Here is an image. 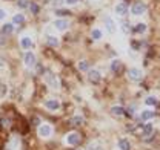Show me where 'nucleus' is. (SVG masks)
I'll list each match as a JSON object with an SVG mask.
<instances>
[{
	"label": "nucleus",
	"instance_id": "nucleus-1",
	"mask_svg": "<svg viewBox=\"0 0 160 150\" xmlns=\"http://www.w3.org/2000/svg\"><path fill=\"white\" fill-rule=\"evenodd\" d=\"M37 135H39L40 138H43V139L51 138V135H52V126H51L49 123H42V124H39Z\"/></svg>",
	"mask_w": 160,
	"mask_h": 150
},
{
	"label": "nucleus",
	"instance_id": "nucleus-2",
	"mask_svg": "<svg viewBox=\"0 0 160 150\" xmlns=\"http://www.w3.org/2000/svg\"><path fill=\"white\" fill-rule=\"evenodd\" d=\"M80 143V135L77 132H69L65 136V144L66 146H77Z\"/></svg>",
	"mask_w": 160,
	"mask_h": 150
},
{
	"label": "nucleus",
	"instance_id": "nucleus-3",
	"mask_svg": "<svg viewBox=\"0 0 160 150\" xmlns=\"http://www.w3.org/2000/svg\"><path fill=\"white\" fill-rule=\"evenodd\" d=\"M45 81H46V84L51 89H54V91L60 89V80H59V77H56L54 74H48L45 77Z\"/></svg>",
	"mask_w": 160,
	"mask_h": 150
},
{
	"label": "nucleus",
	"instance_id": "nucleus-4",
	"mask_svg": "<svg viewBox=\"0 0 160 150\" xmlns=\"http://www.w3.org/2000/svg\"><path fill=\"white\" fill-rule=\"evenodd\" d=\"M23 61H25V66L26 68H29V69H32L34 66H36V63H37V58H36V54L34 52H26L25 54V58H23Z\"/></svg>",
	"mask_w": 160,
	"mask_h": 150
},
{
	"label": "nucleus",
	"instance_id": "nucleus-5",
	"mask_svg": "<svg viewBox=\"0 0 160 150\" xmlns=\"http://www.w3.org/2000/svg\"><path fill=\"white\" fill-rule=\"evenodd\" d=\"M60 101L59 100H56V98H49V100H46L45 101V107L48 109V110H51V112H56V110H59L60 109Z\"/></svg>",
	"mask_w": 160,
	"mask_h": 150
},
{
	"label": "nucleus",
	"instance_id": "nucleus-6",
	"mask_svg": "<svg viewBox=\"0 0 160 150\" xmlns=\"http://www.w3.org/2000/svg\"><path fill=\"white\" fill-rule=\"evenodd\" d=\"M128 77H129V80H132V81H140L142 78H143V72L137 69V68H131L129 71H128Z\"/></svg>",
	"mask_w": 160,
	"mask_h": 150
},
{
	"label": "nucleus",
	"instance_id": "nucleus-7",
	"mask_svg": "<svg viewBox=\"0 0 160 150\" xmlns=\"http://www.w3.org/2000/svg\"><path fill=\"white\" fill-rule=\"evenodd\" d=\"M145 11H146V5H145L143 2H137V3H134V5H132V8H131V12H132L134 16H142Z\"/></svg>",
	"mask_w": 160,
	"mask_h": 150
},
{
	"label": "nucleus",
	"instance_id": "nucleus-8",
	"mask_svg": "<svg viewBox=\"0 0 160 150\" xmlns=\"http://www.w3.org/2000/svg\"><path fill=\"white\" fill-rule=\"evenodd\" d=\"M32 45H34V41H32V38L31 37L23 35V37L20 38V46H22V49H25V51H31Z\"/></svg>",
	"mask_w": 160,
	"mask_h": 150
},
{
	"label": "nucleus",
	"instance_id": "nucleus-9",
	"mask_svg": "<svg viewBox=\"0 0 160 150\" xmlns=\"http://www.w3.org/2000/svg\"><path fill=\"white\" fill-rule=\"evenodd\" d=\"M52 26L56 28V29H59V31H65V29H68V26H69V21L65 19H57L52 21Z\"/></svg>",
	"mask_w": 160,
	"mask_h": 150
},
{
	"label": "nucleus",
	"instance_id": "nucleus-10",
	"mask_svg": "<svg viewBox=\"0 0 160 150\" xmlns=\"http://www.w3.org/2000/svg\"><path fill=\"white\" fill-rule=\"evenodd\" d=\"M152 133H154V126H152L151 123H146V124L142 126V135H143L145 138H149Z\"/></svg>",
	"mask_w": 160,
	"mask_h": 150
},
{
	"label": "nucleus",
	"instance_id": "nucleus-11",
	"mask_svg": "<svg viewBox=\"0 0 160 150\" xmlns=\"http://www.w3.org/2000/svg\"><path fill=\"white\" fill-rule=\"evenodd\" d=\"M114 11H116V14H117V16H125V14L128 12V6H126L123 2H120V3H117V5H116Z\"/></svg>",
	"mask_w": 160,
	"mask_h": 150
},
{
	"label": "nucleus",
	"instance_id": "nucleus-12",
	"mask_svg": "<svg viewBox=\"0 0 160 150\" xmlns=\"http://www.w3.org/2000/svg\"><path fill=\"white\" fill-rule=\"evenodd\" d=\"M117 147H119V150H131V144L126 138H120L117 141Z\"/></svg>",
	"mask_w": 160,
	"mask_h": 150
},
{
	"label": "nucleus",
	"instance_id": "nucleus-13",
	"mask_svg": "<svg viewBox=\"0 0 160 150\" xmlns=\"http://www.w3.org/2000/svg\"><path fill=\"white\" fill-rule=\"evenodd\" d=\"M88 77H89V81H92V83H99L100 78H102V75H100L99 71H96V69H92V71H89V74H88Z\"/></svg>",
	"mask_w": 160,
	"mask_h": 150
},
{
	"label": "nucleus",
	"instance_id": "nucleus-14",
	"mask_svg": "<svg viewBox=\"0 0 160 150\" xmlns=\"http://www.w3.org/2000/svg\"><path fill=\"white\" fill-rule=\"evenodd\" d=\"M105 25H106V31H108L109 34H112V32L116 31V23L112 21L111 17H106V19H105Z\"/></svg>",
	"mask_w": 160,
	"mask_h": 150
},
{
	"label": "nucleus",
	"instance_id": "nucleus-15",
	"mask_svg": "<svg viewBox=\"0 0 160 150\" xmlns=\"http://www.w3.org/2000/svg\"><path fill=\"white\" fill-rule=\"evenodd\" d=\"M157 103H159V100H157V96H154V95H149V96H146V98H145V104H146V106H149V107L157 106Z\"/></svg>",
	"mask_w": 160,
	"mask_h": 150
},
{
	"label": "nucleus",
	"instance_id": "nucleus-16",
	"mask_svg": "<svg viewBox=\"0 0 160 150\" xmlns=\"http://www.w3.org/2000/svg\"><path fill=\"white\" fill-rule=\"evenodd\" d=\"M151 118H154V112H152V110H149V109L142 110V113H140V120H142V121H148V120H151Z\"/></svg>",
	"mask_w": 160,
	"mask_h": 150
},
{
	"label": "nucleus",
	"instance_id": "nucleus-17",
	"mask_svg": "<svg viewBox=\"0 0 160 150\" xmlns=\"http://www.w3.org/2000/svg\"><path fill=\"white\" fill-rule=\"evenodd\" d=\"M12 31H14V25H12V23H6V25L2 26V34H5V35L11 34Z\"/></svg>",
	"mask_w": 160,
	"mask_h": 150
},
{
	"label": "nucleus",
	"instance_id": "nucleus-18",
	"mask_svg": "<svg viewBox=\"0 0 160 150\" xmlns=\"http://www.w3.org/2000/svg\"><path fill=\"white\" fill-rule=\"evenodd\" d=\"M111 113H112L114 116H123V115H125V109H123L122 106H114V107L111 109Z\"/></svg>",
	"mask_w": 160,
	"mask_h": 150
},
{
	"label": "nucleus",
	"instance_id": "nucleus-19",
	"mask_svg": "<svg viewBox=\"0 0 160 150\" xmlns=\"http://www.w3.org/2000/svg\"><path fill=\"white\" fill-rule=\"evenodd\" d=\"M46 41H48V45H49V46H52V48H57V46L60 45L59 37H56V35H49Z\"/></svg>",
	"mask_w": 160,
	"mask_h": 150
},
{
	"label": "nucleus",
	"instance_id": "nucleus-20",
	"mask_svg": "<svg viewBox=\"0 0 160 150\" xmlns=\"http://www.w3.org/2000/svg\"><path fill=\"white\" fill-rule=\"evenodd\" d=\"M77 68H79L80 71H89V63L86 61V60H80L79 63H77Z\"/></svg>",
	"mask_w": 160,
	"mask_h": 150
},
{
	"label": "nucleus",
	"instance_id": "nucleus-21",
	"mask_svg": "<svg viewBox=\"0 0 160 150\" xmlns=\"http://www.w3.org/2000/svg\"><path fill=\"white\" fill-rule=\"evenodd\" d=\"M23 21H25V16H23V14H16V16H14V17H12V25H22V23H23Z\"/></svg>",
	"mask_w": 160,
	"mask_h": 150
},
{
	"label": "nucleus",
	"instance_id": "nucleus-22",
	"mask_svg": "<svg viewBox=\"0 0 160 150\" xmlns=\"http://www.w3.org/2000/svg\"><path fill=\"white\" fill-rule=\"evenodd\" d=\"M134 31H136L137 34H145V32H146V25H145V23H139V25H136Z\"/></svg>",
	"mask_w": 160,
	"mask_h": 150
},
{
	"label": "nucleus",
	"instance_id": "nucleus-23",
	"mask_svg": "<svg viewBox=\"0 0 160 150\" xmlns=\"http://www.w3.org/2000/svg\"><path fill=\"white\" fill-rule=\"evenodd\" d=\"M83 121H85V120H83V116H82V115H74V116H72V120H71V123H72V124H76V126H80Z\"/></svg>",
	"mask_w": 160,
	"mask_h": 150
},
{
	"label": "nucleus",
	"instance_id": "nucleus-24",
	"mask_svg": "<svg viewBox=\"0 0 160 150\" xmlns=\"http://www.w3.org/2000/svg\"><path fill=\"white\" fill-rule=\"evenodd\" d=\"M91 35H92L94 40H100V38H102V31H100L99 28H94L92 32H91Z\"/></svg>",
	"mask_w": 160,
	"mask_h": 150
},
{
	"label": "nucleus",
	"instance_id": "nucleus-25",
	"mask_svg": "<svg viewBox=\"0 0 160 150\" xmlns=\"http://www.w3.org/2000/svg\"><path fill=\"white\" fill-rule=\"evenodd\" d=\"M119 69H120V61H119V60H114V61L111 63V71L117 72Z\"/></svg>",
	"mask_w": 160,
	"mask_h": 150
},
{
	"label": "nucleus",
	"instance_id": "nucleus-26",
	"mask_svg": "<svg viewBox=\"0 0 160 150\" xmlns=\"http://www.w3.org/2000/svg\"><path fill=\"white\" fill-rule=\"evenodd\" d=\"M29 9H31L34 14H37V12H39V6H37L36 3H31V5H29Z\"/></svg>",
	"mask_w": 160,
	"mask_h": 150
},
{
	"label": "nucleus",
	"instance_id": "nucleus-27",
	"mask_svg": "<svg viewBox=\"0 0 160 150\" xmlns=\"http://www.w3.org/2000/svg\"><path fill=\"white\" fill-rule=\"evenodd\" d=\"M5 19H6V11L0 8V21H2V20H5Z\"/></svg>",
	"mask_w": 160,
	"mask_h": 150
},
{
	"label": "nucleus",
	"instance_id": "nucleus-28",
	"mask_svg": "<svg viewBox=\"0 0 160 150\" xmlns=\"http://www.w3.org/2000/svg\"><path fill=\"white\" fill-rule=\"evenodd\" d=\"M26 3H28L26 0H20V2H19V6H20V8H25V6H26Z\"/></svg>",
	"mask_w": 160,
	"mask_h": 150
},
{
	"label": "nucleus",
	"instance_id": "nucleus-29",
	"mask_svg": "<svg viewBox=\"0 0 160 150\" xmlns=\"http://www.w3.org/2000/svg\"><path fill=\"white\" fill-rule=\"evenodd\" d=\"M65 3H66V5H76L77 0H65Z\"/></svg>",
	"mask_w": 160,
	"mask_h": 150
},
{
	"label": "nucleus",
	"instance_id": "nucleus-30",
	"mask_svg": "<svg viewBox=\"0 0 160 150\" xmlns=\"http://www.w3.org/2000/svg\"><path fill=\"white\" fill-rule=\"evenodd\" d=\"M66 14H68L66 11H62V9H60V11H57V16H66Z\"/></svg>",
	"mask_w": 160,
	"mask_h": 150
},
{
	"label": "nucleus",
	"instance_id": "nucleus-31",
	"mask_svg": "<svg viewBox=\"0 0 160 150\" xmlns=\"http://www.w3.org/2000/svg\"><path fill=\"white\" fill-rule=\"evenodd\" d=\"M123 31L128 32V23H123Z\"/></svg>",
	"mask_w": 160,
	"mask_h": 150
}]
</instances>
